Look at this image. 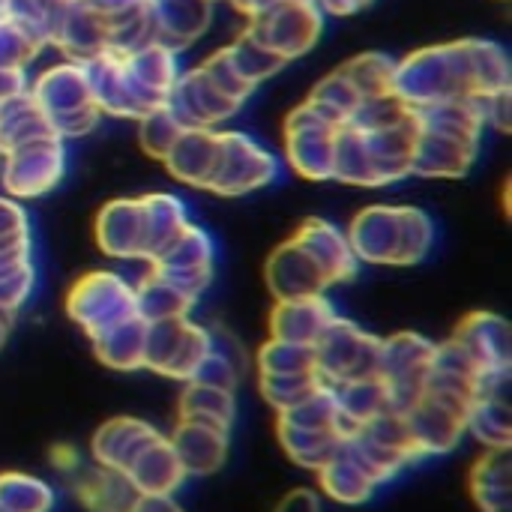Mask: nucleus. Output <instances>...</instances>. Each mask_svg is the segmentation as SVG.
<instances>
[{"mask_svg":"<svg viewBox=\"0 0 512 512\" xmlns=\"http://www.w3.org/2000/svg\"><path fill=\"white\" fill-rule=\"evenodd\" d=\"M6 336H9V315L0 312V348H3V342H6Z\"/></svg>","mask_w":512,"mask_h":512,"instance_id":"nucleus-33","label":"nucleus"},{"mask_svg":"<svg viewBox=\"0 0 512 512\" xmlns=\"http://www.w3.org/2000/svg\"><path fill=\"white\" fill-rule=\"evenodd\" d=\"M210 348H213V333L198 327V324H192V321H186L183 339H180V345H177V351H174V357H171V363L165 369V378L192 381L195 372L201 369L204 357L210 354Z\"/></svg>","mask_w":512,"mask_h":512,"instance_id":"nucleus-27","label":"nucleus"},{"mask_svg":"<svg viewBox=\"0 0 512 512\" xmlns=\"http://www.w3.org/2000/svg\"><path fill=\"white\" fill-rule=\"evenodd\" d=\"M294 237L315 255V261L327 273L330 285L354 279V273H357V255H354L348 237L336 225L321 222V219H306V225Z\"/></svg>","mask_w":512,"mask_h":512,"instance_id":"nucleus-16","label":"nucleus"},{"mask_svg":"<svg viewBox=\"0 0 512 512\" xmlns=\"http://www.w3.org/2000/svg\"><path fill=\"white\" fill-rule=\"evenodd\" d=\"M78 498L90 512H129L138 492L126 474L96 465V471L78 480Z\"/></svg>","mask_w":512,"mask_h":512,"instance_id":"nucleus-23","label":"nucleus"},{"mask_svg":"<svg viewBox=\"0 0 512 512\" xmlns=\"http://www.w3.org/2000/svg\"><path fill=\"white\" fill-rule=\"evenodd\" d=\"M318 480H321V492L327 498H333L336 504H348V507H357V504H366L375 492V480L357 465V459L345 450V441L342 447L318 468Z\"/></svg>","mask_w":512,"mask_h":512,"instance_id":"nucleus-17","label":"nucleus"},{"mask_svg":"<svg viewBox=\"0 0 512 512\" xmlns=\"http://www.w3.org/2000/svg\"><path fill=\"white\" fill-rule=\"evenodd\" d=\"M267 285L276 294V300H303L321 297L330 288V279L315 261V255L294 237L270 255Z\"/></svg>","mask_w":512,"mask_h":512,"instance_id":"nucleus-9","label":"nucleus"},{"mask_svg":"<svg viewBox=\"0 0 512 512\" xmlns=\"http://www.w3.org/2000/svg\"><path fill=\"white\" fill-rule=\"evenodd\" d=\"M312 348H315L318 375L324 378L327 387H339L348 381L378 375L381 339L363 333L357 324H351L345 318H336Z\"/></svg>","mask_w":512,"mask_h":512,"instance_id":"nucleus-3","label":"nucleus"},{"mask_svg":"<svg viewBox=\"0 0 512 512\" xmlns=\"http://www.w3.org/2000/svg\"><path fill=\"white\" fill-rule=\"evenodd\" d=\"M195 294H189L186 288L174 285L171 279L150 273L141 288L135 291V312L153 324V321H171V318H186L189 309L195 306Z\"/></svg>","mask_w":512,"mask_h":512,"instance_id":"nucleus-22","label":"nucleus"},{"mask_svg":"<svg viewBox=\"0 0 512 512\" xmlns=\"http://www.w3.org/2000/svg\"><path fill=\"white\" fill-rule=\"evenodd\" d=\"M144 342H147V321L141 315H132L111 330L99 333L93 339L96 357L120 372H132L144 366Z\"/></svg>","mask_w":512,"mask_h":512,"instance_id":"nucleus-18","label":"nucleus"},{"mask_svg":"<svg viewBox=\"0 0 512 512\" xmlns=\"http://www.w3.org/2000/svg\"><path fill=\"white\" fill-rule=\"evenodd\" d=\"M435 357V342L417 336V333H399L387 342H381V363L378 378L384 381L390 393L393 411L411 408L426 387L429 369Z\"/></svg>","mask_w":512,"mask_h":512,"instance_id":"nucleus-5","label":"nucleus"},{"mask_svg":"<svg viewBox=\"0 0 512 512\" xmlns=\"http://www.w3.org/2000/svg\"><path fill=\"white\" fill-rule=\"evenodd\" d=\"M333 393H336L342 420H345V426H348L351 435H354L360 426H366L369 420H375L378 414L393 411L390 393H387V387H384V381H381L378 375L360 378V381H348V384H339V387H333ZM351 435H348V438H351Z\"/></svg>","mask_w":512,"mask_h":512,"instance_id":"nucleus-20","label":"nucleus"},{"mask_svg":"<svg viewBox=\"0 0 512 512\" xmlns=\"http://www.w3.org/2000/svg\"><path fill=\"white\" fill-rule=\"evenodd\" d=\"M336 309L321 297H303V300H276L270 330L273 339L279 342H294V345H315L321 333L336 321Z\"/></svg>","mask_w":512,"mask_h":512,"instance_id":"nucleus-12","label":"nucleus"},{"mask_svg":"<svg viewBox=\"0 0 512 512\" xmlns=\"http://www.w3.org/2000/svg\"><path fill=\"white\" fill-rule=\"evenodd\" d=\"M237 414L234 390L210 387L201 381H186V390L180 393V420L189 423H204L216 429H231Z\"/></svg>","mask_w":512,"mask_h":512,"instance_id":"nucleus-21","label":"nucleus"},{"mask_svg":"<svg viewBox=\"0 0 512 512\" xmlns=\"http://www.w3.org/2000/svg\"><path fill=\"white\" fill-rule=\"evenodd\" d=\"M216 159H219V132L213 129H183L171 144V150L165 153L168 171L177 180L201 189L210 186Z\"/></svg>","mask_w":512,"mask_h":512,"instance_id":"nucleus-13","label":"nucleus"},{"mask_svg":"<svg viewBox=\"0 0 512 512\" xmlns=\"http://www.w3.org/2000/svg\"><path fill=\"white\" fill-rule=\"evenodd\" d=\"M54 504L51 486L27 474H0V512H48Z\"/></svg>","mask_w":512,"mask_h":512,"instance_id":"nucleus-25","label":"nucleus"},{"mask_svg":"<svg viewBox=\"0 0 512 512\" xmlns=\"http://www.w3.org/2000/svg\"><path fill=\"white\" fill-rule=\"evenodd\" d=\"M303 372H318L315 348H309V345L270 339L258 354V375L279 378V375H303Z\"/></svg>","mask_w":512,"mask_h":512,"instance_id":"nucleus-26","label":"nucleus"},{"mask_svg":"<svg viewBox=\"0 0 512 512\" xmlns=\"http://www.w3.org/2000/svg\"><path fill=\"white\" fill-rule=\"evenodd\" d=\"M63 174V150L60 138L30 141L12 153H6L3 183L15 198H36L48 192Z\"/></svg>","mask_w":512,"mask_h":512,"instance_id":"nucleus-8","label":"nucleus"},{"mask_svg":"<svg viewBox=\"0 0 512 512\" xmlns=\"http://www.w3.org/2000/svg\"><path fill=\"white\" fill-rule=\"evenodd\" d=\"M123 474L129 477V483L135 486L138 495H174L186 480V471H183L171 441L162 435L153 444H147Z\"/></svg>","mask_w":512,"mask_h":512,"instance_id":"nucleus-15","label":"nucleus"},{"mask_svg":"<svg viewBox=\"0 0 512 512\" xmlns=\"http://www.w3.org/2000/svg\"><path fill=\"white\" fill-rule=\"evenodd\" d=\"M471 495L483 512H512L510 450H489L471 468Z\"/></svg>","mask_w":512,"mask_h":512,"instance_id":"nucleus-19","label":"nucleus"},{"mask_svg":"<svg viewBox=\"0 0 512 512\" xmlns=\"http://www.w3.org/2000/svg\"><path fill=\"white\" fill-rule=\"evenodd\" d=\"M402 417H405L411 441L423 459L444 456V453L456 450L468 432V426H465L468 408H462L450 399H441L435 393H423L411 408L402 411Z\"/></svg>","mask_w":512,"mask_h":512,"instance_id":"nucleus-7","label":"nucleus"},{"mask_svg":"<svg viewBox=\"0 0 512 512\" xmlns=\"http://www.w3.org/2000/svg\"><path fill=\"white\" fill-rule=\"evenodd\" d=\"M450 342H456L465 351V357L477 366L480 375L510 372V324L501 315H468L456 327Z\"/></svg>","mask_w":512,"mask_h":512,"instance_id":"nucleus-10","label":"nucleus"},{"mask_svg":"<svg viewBox=\"0 0 512 512\" xmlns=\"http://www.w3.org/2000/svg\"><path fill=\"white\" fill-rule=\"evenodd\" d=\"M186 216L171 195H147L138 201H114L99 213V249L117 258H156L180 231Z\"/></svg>","mask_w":512,"mask_h":512,"instance_id":"nucleus-1","label":"nucleus"},{"mask_svg":"<svg viewBox=\"0 0 512 512\" xmlns=\"http://www.w3.org/2000/svg\"><path fill=\"white\" fill-rule=\"evenodd\" d=\"M276 432H279V444L282 450L303 468H312L318 471L339 447H342V435L336 432H318V429H300V426H291L285 420L276 423Z\"/></svg>","mask_w":512,"mask_h":512,"instance_id":"nucleus-24","label":"nucleus"},{"mask_svg":"<svg viewBox=\"0 0 512 512\" xmlns=\"http://www.w3.org/2000/svg\"><path fill=\"white\" fill-rule=\"evenodd\" d=\"M159 438V432L144 423V420H135V417H117V420H108L96 435H93V444H90V453L96 459V465L102 468H114V471H126L132 465V459Z\"/></svg>","mask_w":512,"mask_h":512,"instance_id":"nucleus-14","label":"nucleus"},{"mask_svg":"<svg viewBox=\"0 0 512 512\" xmlns=\"http://www.w3.org/2000/svg\"><path fill=\"white\" fill-rule=\"evenodd\" d=\"M273 512H321V498L312 489H294L279 501Z\"/></svg>","mask_w":512,"mask_h":512,"instance_id":"nucleus-30","label":"nucleus"},{"mask_svg":"<svg viewBox=\"0 0 512 512\" xmlns=\"http://www.w3.org/2000/svg\"><path fill=\"white\" fill-rule=\"evenodd\" d=\"M183 132V126L174 120V114L162 105L156 108L153 114L144 117V126H141V144L150 156H159L165 159V153L171 150V144L177 141V135Z\"/></svg>","mask_w":512,"mask_h":512,"instance_id":"nucleus-29","label":"nucleus"},{"mask_svg":"<svg viewBox=\"0 0 512 512\" xmlns=\"http://www.w3.org/2000/svg\"><path fill=\"white\" fill-rule=\"evenodd\" d=\"M435 228L423 210L414 207H369L348 231L357 258L372 264H417L432 249Z\"/></svg>","mask_w":512,"mask_h":512,"instance_id":"nucleus-2","label":"nucleus"},{"mask_svg":"<svg viewBox=\"0 0 512 512\" xmlns=\"http://www.w3.org/2000/svg\"><path fill=\"white\" fill-rule=\"evenodd\" d=\"M168 441H171L186 477H210L225 465V456H228V432L225 429L180 420Z\"/></svg>","mask_w":512,"mask_h":512,"instance_id":"nucleus-11","label":"nucleus"},{"mask_svg":"<svg viewBox=\"0 0 512 512\" xmlns=\"http://www.w3.org/2000/svg\"><path fill=\"white\" fill-rule=\"evenodd\" d=\"M129 512H183L171 495H138Z\"/></svg>","mask_w":512,"mask_h":512,"instance_id":"nucleus-31","label":"nucleus"},{"mask_svg":"<svg viewBox=\"0 0 512 512\" xmlns=\"http://www.w3.org/2000/svg\"><path fill=\"white\" fill-rule=\"evenodd\" d=\"M54 465L63 468V471H69V468L78 465V459H75V453H72L69 447H57V450H54Z\"/></svg>","mask_w":512,"mask_h":512,"instance_id":"nucleus-32","label":"nucleus"},{"mask_svg":"<svg viewBox=\"0 0 512 512\" xmlns=\"http://www.w3.org/2000/svg\"><path fill=\"white\" fill-rule=\"evenodd\" d=\"M66 312L90 339H96L114 324L138 315L135 288H129L123 279L111 273H90L81 282H75V288L69 291Z\"/></svg>","mask_w":512,"mask_h":512,"instance_id":"nucleus-4","label":"nucleus"},{"mask_svg":"<svg viewBox=\"0 0 512 512\" xmlns=\"http://www.w3.org/2000/svg\"><path fill=\"white\" fill-rule=\"evenodd\" d=\"M276 177V159L240 132H219V159L210 180L216 195H243L267 186Z\"/></svg>","mask_w":512,"mask_h":512,"instance_id":"nucleus-6","label":"nucleus"},{"mask_svg":"<svg viewBox=\"0 0 512 512\" xmlns=\"http://www.w3.org/2000/svg\"><path fill=\"white\" fill-rule=\"evenodd\" d=\"M327 387L324 378L318 372H303V375H279V378H267L261 375V393L264 399L276 408V411H288L297 402H303L306 396H312L315 390Z\"/></svg>","mask_w":512,"mask_h":512,"instance_id":"nucleus-28","label":"nucleus"}]
</instances>
